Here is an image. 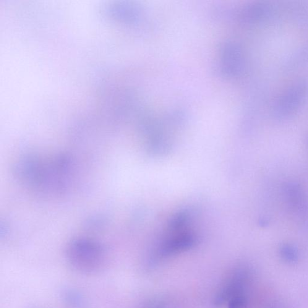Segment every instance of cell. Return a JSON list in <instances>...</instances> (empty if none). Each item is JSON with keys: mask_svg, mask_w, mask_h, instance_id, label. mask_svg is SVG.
<instances>
[{"mask_svg": "<svg viewBox=\"0 0 308 308\" xmlns=\"http://www.w3.org/2000/svg\"><path fill=\"white\" fill-rule=\"evenodd\" d=\"M248 301L246 295H239V296L232 297L229 304V308H246Z\"/></svg>", "mask_w": 308, "mask_h": 308, "instance_id": "7a4b0ae2", "label": "cell"}, {"mask_svg": "<svg viewBox=\"0 0 308 308\" xmlns=\"http://www.w3.org/2000/svg\"><path fill=\"white\" fill-rule=\"evenodd\" d=\"M281 257L286 262L294 263L298 260L299 254L296 247L290 244H284L280 249Z\"/></svg>", "mask_w": 308, "mask_h": 308, "instance_id": "6da1fadb", "label": "cell"}]
</instances>
